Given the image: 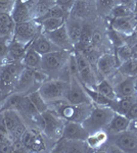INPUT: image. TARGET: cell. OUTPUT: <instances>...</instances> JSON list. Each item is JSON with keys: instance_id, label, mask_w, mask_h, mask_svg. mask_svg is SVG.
Masks as SVG:
<instances>
[{"instance_id": "1", "label": "cell", "mask_w": 137, "mask_h": 153, "mask_svg": "<svg viewBox=\"0 0 137 153\" xmlns=\"http://www.w3.org/2000/svg\"><path fill=\"white\" fill-rule=\"evenodd\" d=\"M49 109L56 112L64 120L83 123V120L91 112L93 104H73L68 102L64 98L49 103Z\"/></svg>"}, {"instance_id": "2", "label": "cell", "mask_w": 137, "mask_h": 153, "mask_svg": "<svg viewBox=\"0 0 137 153\" xmlns=\"http://www.w3.org/2000/svg\"><path fill=\"white\" fill-rule=\"evenodd\" d=\"M72 51L56 50L42 55L41 71L48 79H58L64 68L68 63Z\"/></svg>"}, {"instance_id": "3", "label": "cell", "mask_w": 137, "mask_h": 153, "mask_svg": "<svg viewBox=\"0 0 137 153\" xmlns=\"http://www.w3.org/2000/svg\"><path fill=\"white\" fill-rule=\"evenodd\" d=\"M114 114L115 110L109 106L93 104V108H92L91 112L83 120L82 125L84 126L88 134L96 132V131L106 130Z\"/></svg>"}, {"instance_id": "4", "label": "cell", "mask_w": 137, "mask_h": 153, "mask_svg": "<svg viewBox=\"0 0 137 153\" xmlns=\"http://www.w3.org/2000/svg\"><path fill=\"white\" fill-rule=\"evenodd\" d=\"M47 79L48 78L42 71H36L25 66L14 84L12 92H19L27 95L33 91L38 90L41 84Z\"/></svg>"}, {"instance_id": "5", "label": "cell", "mask_w": 137, "mask_h": 153, "mask_svg": "<svg viewBox=\"0 0 137 153\" xmlns=\"http://www.w3.org/2000/svg\"><path fill=\"white\" fill-rule=\"evenodd\" d=\"M41 115L44 122L42 133L46 137V139L52 143L54 146V144L61 138L64 125L66 120H64L56 112H54L53 110L49 109V108L46 111L41 113Z\"/></svg>"}, {"instance_id": "6", "label": "cell", "mask_w": 137, "mask_h": 153, "mask_svg": "<svg viewBox=\"0 0 137 153\" xmlns=\"http://www.w3.org/2000/svg\"><path fill=\"white\" fill-rule=\"evenodd\" d=\"M74 54L78 66V80L86 87L95 89L100 80L98 79L96 71H94L93 65L80 51L74 49Z\"/></svg>"}, {"instance_id": "7", "label": "cell", "mask_w": 137, "mask_h": 153, "mask_svg": "<svg viewBox=\"0 0 137 153\" xmlns=\"http://www.w3.org/2000/svg\"><path fill=\"white\" fill-rule=\"evenodd\" d=\"M70 82L61 79H47L39 87V92L47 103L63 99L69 90Z\"/></svg>"}, {"instance_id": "8", "label": "cell", "mask_w": 137, "mask_h": 153, "mask_svg": "<svg viewBox=\"0 0 137 153\" xmlns=\"http://www.w3.org/2000/svg\"><path fill=\"white\" fill-rule=\"evenodd\" d=\"M23 62L4 63L0 65V89L4 93L9 94L12 92L17 78L24 70Z\"/></svg>"}, {"instance_id": "9", "label": "cell", "mask_w": 137, "mask_h": 153, "mask_svg": "<svg viewBox=\"0 0 137 153\" xmlns=\"http://www.w3.org/2000/svg\"><path fill=\"white\" fill-rule=\"evenodd\" d=\"M4 115V120L9 133V136L13 142L21 140L22 136L28 129V126L25 123L23 117L19 112L13 109H5L1 111Z\"/></svg>"}, {"instance_id": "10", "label": "cell", "mask_w": 137, "mask_h": 153, "mask_svg": "<svg viewBox=\"0 0 137 153\" xmlns=\"http://www.w3.org/2000/svg\"><path fill=\"white\" fill-rule=\"evenodd\" d=\"M21 141L26 148L27 152H42L46 151L48 148V140L43 133L38 129L28 128L24 135L22 136Z\"/></svg>"}, {"instance_id": "11", "label": "cell", "mask_w": 137, "mask_h": 153, "mask_svg": "<svg viewBox=\"0 0 137 153\" xmlns=\"http://www.w3.org/2000/svg\"><path fill=\"white\" fill-rule=\"evenodd\" d=\"M40 32L41 28L38 22L35 21V19H30V21L16 25L12 39L29 45Z\"/></svg>"}, {"instance_id": "12", "label": "cell", "mask_w": 137, "mask_h": 153, "mask_svg": "<svg viewBox=\"0 0 137 153\" xmlns=\"http://www.w3.org/2000/svg\"><path fill=\"white\" fill-rule=\"evenodd\" d=\"M64 99L73 104H89L92 103L91 99L87 95L84 86L76 76H72L70 81V87L67 91ZM93 104V103H92Z\"/></svg>"}, {"instance_id": "13", "label": "cell", "mask_w": 137, "mask_h": 153, "mask_svg": "<svg viewBox=\"0 0 137 153\" xmlns=\"http://www.w3.org/2000/svg\"><path fill=\"white\" fill-rule=\"evenodd\" d=\"M95 66L99 76H101L103 79H109L117 74L120 62L115 53H103L97 58Z\"/></svg>"}, {"instance_id": "14", "label": "cell", "mask_w": 137, "mask_h": 153, "mask_svg": "<svg viewBox=\"0 0 137 153\" xmlns=\"http://www.w3.org/2000/svg\"><path fill=\"white\" fill-rule=\"evenodd\" d=\"M43 33V32H42ZM47 38L50 40L56 47H58L61 50H67V51H74L75 46L73 42L71 41L68 31H67L66 25L61 26V28L54 30L51 32H45L44 33Z\"/></svg>"}, {"instance_id": "15", "label": "cell", "mask_w": 137, "mask_h": 153, "mask_svg": "<svg viewBox=\"0 0 137 153\" xmlns=\"http://www.w3.org/2000/svg\"><path fill=\"white\" fill-rule=\"evenodd\" d=\"M114 144L122 152H136L137 151V134L131 130L115 134Z\"/></svg>"}, {"instance_id": "16", "label": "cell", "mask_w": 137, "mask_h": 153, "mask_svg": "<svg viewBox=\"0 0 137 153\" xmlns=\"http://www.w3.org/2000/svg\"><path fill=\"white\" fill-rule=\"evenodd\" d=\"M88 132L85 130L82 123L66 120L63 129L61 138L66 140H76V141H85Z\"/></svg>"}, {"instance_id": "17", "label": "cell", "mask_w": 137, "mask_h": 153, "mask_svg": "<svg viewBox=\"0 0 137 153\" xmlns=\"http://www.w3.org/2000/svg\"><path fill=\"white\" fill-rule=\"evenodd\" d=\"M137 19L134 16L129 18H120L109 19V27H112L117 32L121 33L125 37H129L134 34Z\"/></svg>"}, {"instance_id": "18", "label": "cell", "mask_w": 137, "mask_h": 153, "mask_svg": "<svg viewBox=\"0 0 137 153\" xmlns=\"http://www.w3.org/2000/svg\"><path fill=\"white\" fill-rule=\"evenodd\" d=\"M29 45L28 44L21 43V42L12 39L10 44H9L8 52H7V56L5 58L4 63L22 62L25 54H26L27 49H28V47H29Z\"/></svg>"}, {"instance_id": "19", "label": "cell", "mask_w": 137, "mask_h": 153, "mask_svg": "<svg viewBox=\"0 0 137 153\" xmlns=\"http://www.w3.org/2000/svg\"><path fill=\"white\" fill-rule=\"evenodd\" d=\"M84 22H85L84 19L75 18V16H70V14L66 19V24L64 25H66L67 31H68L71 41L73 42L75 47H76V45L79 42V39H80Z\"/></svg>"}, {"instance_id": "20", "label": "cell", "mask_w": 137, "mask_h": 153, "mask_svg": "<svg viewBox=\"0 0 137 153\" xmlns=\"http://www.w3.org/2000/svg\"><path fill=\"white\" fill-rule=\"evenodd\" d=\"M108 140L109 133L106 130H100L88 134L85 143L88 149L92 150V151H98L106 144Z\"/></svg>"}, {"instance_id": "21", "label": "cell", "mask_w": 137, "mask_h": 153, "mask_svg": "<svg viewBox=\"0 0 137 153\" xmlns=\"http://www.w3.org/2000/svg\"><path fill=\"white\" fill-rule=\"evenodd\" d=\"M31 46L39 54H41V55L53 52V51H56V50H61V49H59L58 47H56L42 32H40V33L36 36V38L32 41Z\"/></svg>"}, {"instance_id": "22", "label": "cell", "mask_w": 137, "mask_h": 153, "mask_svg": "<svg viewBox=\"0 0 137 153\" xmlns=\"http://www.w3.org/2000/svg\"><path fill=\"white\" fill-rule=\"evenodd\" d=\"M113 86L118 98L131 97V96L136 95L134 76H125L123 80Z\"/></svg>"}, {"instance_id": "23", "label": "cell", "mask_w": 137, "mask_h": 153, "mask_svg": "<svg viewBox=\"0 0 137 153\" xmlns=\"http://www.w3.org/2000/svg\"><path fill=\"white\" fill-rule=\"evenodd\" d=\"M16 25L10 11L0 10V37L13 38Z\"/></svg>"}, {"instance_id": "24", "label": "cell", "mask_w": 137, "mask_h": 153, "mask_svg": "<svg viewBox=\"0 0 137 153\" xmlns=\"http://www.w3.org/2000/svg\"><path fill=\"white\" fill-rule=\"evenodd\" d=\"M131 120H129L126 115L121 114V113L115 112L113 118H112L111 123L106 128V132L109 135H115L118 133L124 132V131L129 130V126H130Z\"/></svg>"}, {"instance_id": "25", "label": "cell", "mask_w": 137, "mask_h": 153, "mask_svg": "<svg viewBox=\"0 0 137 153\" xmlns=\"http://www.w3.org/2000/svg\"><path fill=\"white\" fill-rule=\"evenodd\" d=\"M22 62H23V65L26 66V68H33V70H36V71H41L42 55L37 52V51L31 46V44H30Z\"/></svg>"}, {"instance_id": "26", "label": "cell", "mask_w": 137, "mask_h": 153, "mask_svg": "<svg viewBox=\"0 0 137 153\" xmlns=\"http://www.w3.org/2000/svg\"><path fill=\"white\" fill-rule=\"evenodd\" d=\"M91 11V6L89 0H76L75 4L70 11V16L81 19H85Z\"/></svg>"}, {"instance_id": "27", "label": "cell", "mask_w": 137, "mask_h": 153, "mask_svg": "<svg viewBox=\"0 0 137 153\" xmlns=\"http://www.w3.org/2000/svg\"><path fill=\"white\" fill-rule=\"evenodd\" d=\"M136 101V95L131 96V97H124V98H118L117 100H114L112 103L111 107L115 110V112L121 113V114L126 115L128 110L130 109L134 102Z\"/></svg>"}, {"instance_id": "28", "label": "cell", "mask_w": 137, "mask_h": 153, "mask_svg": "<svg viewBox=\"0 0 137 153\" xmlns=\"http://www.w3.org/2000/svg\"><path fill=\"white\" fill-rule=\"evenodd\" d=\"M53 5H55L54 0H36L32 11L33 19H41Z\"/></svg>"}, {"instance_id": "29", "label": "cell", "mask_w": 137, "mask_h": 153, "mask_svg": "<svg viewBox=\"0 0 137 153\" xmlns=\"http://www.w3.org/2000/svg\"><path fill=\"white\" fill-rule=\"evenodd\" d=\"M66 19L67 18H53L52 16V18H46L41 19V21L38 22V24L40 25L41 32L45 33V32L54 31V30L64 26L66 24Z\"/></svg>"}, {"instance_id": "30", "label": "cell", "mask_w": 137, "mask_h": 153, "mask_svg": "<svg viewBox=\"0 0 137 153\" xmlns=\"http://www.w3.org/2000/svg\"><path fill=\"white\" fill-rule=\"evenodd\" d=\"M129 16H134L133 10H132L131 8H129L128 6L124 5V4H121V3H117L116 5L111 9V11H109L108 14L109 19L129 18Z\"/></svg>"}, {"instance_id": "31", "label": "cell", "mask_w": 137, "mask_h": 153, "mask_svg": "<svg viewBox=\"0 0 137 153\" xmlns=\"http://www.w3.org/2000/svg\"><path fill=\"white\" fill-rule=\"evenodd\" d=\"M95 90H97L99 93H101L103 96L108 97L109 99H111V100L118 99V97H117V95H116V92H115L113 84L109 82V79H103V80L99 81L95 87Z\"/></svg>"}, {"instance_id": "32", "label": "cell", "mask_w": 137, "mask_h": 153, "mask_svg": "<svg viewBox=\"0 0 137 153\" xmlns=\"http://www.w3.org/2000/svg\"><path fill=\"white\" fill-rule=\"evenodd\" d=\"M118 73L124 76H137V59L130 58L122 62L118 68Z\"/></svg>"}, {"instance_id": "33", "label": "cell", "mask_w": 137, "mask_h": 153, "mask_svg": "<svg viewBox=\"0 0 137 153\" xmlns=\"http://www.w3.org/2000/svg\"><path fill=\"white\" fill-rule=\"evenodd\" d=\"M27 95H28L30 100L32 101L33 105L35 106V108L38 110L39 113H43L44 111H46V110L49 108L48 103L44 100V98L42 97V95L40 94L39 90L33 91V92L29 93V94H27Z\"/></svg>"}, {"instance_id": "34", "label": "cell", "mask_w": 137, "mask_h": 153, "mask_svg": "<svg viewBox=\"0 0 137 153\" xmlns=\"http://www.w3.org/2000/svg\"><path fill=\"white\" fill-rule=\"evenodd\" d=\"M106 36H108L109 41L111 42V44L115 48L124 45L126 43V37L122 35L121 33H119V32H117L116 30H114L109 26L108 30H106Z\"/></svg>"}, {"instance_id": "35", "label": "cell", "mask_w": 137, "mask_h": 153, "mask_svg": "<svg viewBox=\"0 0 137 153\" xmlns=\"http://www.w3.org/2000/svg\"><path fill=\"white\" fill-rule=\"evenodd\" d=\"M115 55L118 58L120 65L122 62H125L128 59L132 58V51L131 46L129 44L125 43L124 45L119 46V47L115 48Z\"/></svg>"}, {"instance_id": "36", "label": "cell", "mask_w": 137, "mask_h": 153, "mask_svg": "<svg viewBox=\"0 0 137 153\" xmlns=\"http://www.w3.org/2000/svg\"><path fill=\"white\" fill-rule=\"evenodd\" d=\"M118 3V0H96L95 5H96V10L99 13L106 14L108 16L109 12L111 11V9Z\"/></svg>"}, {"instance_id": "37", "label": "cell", "mask_w": 137, "mask_h": 153, "mask_svg": "<svg viewBox=\"0 0 137 153\" xmlns=\"http://www.w3.org/2000/svg\"><path fill=\"white\" fill-rule=\"evenodd\" d=\"M12 38H6V37H0V65H2L5 61V58L8 52L9 44Z\"/></svg>"}, {"instance_id": "38", "label": "cell", "mask_w": 137, "mask_h": 153, "mask_svg": "<svg viewBox=\"0 0 137 153\" xmlns=\"http://www.w3.org/2000/svg\"><path fill=\"white\" fill-rule=\"evenodd\" d=\"M75 1L76 0H55V4L70 14V11L72 10L75 4Z\"/></svg>"}, {"instance_id": "39", "label": "cell", "mask_w": 137, "mask_h": 153, "mask_svg": "<svg viewBox=\"0 0 137 153\" xmlns=\"http://www.w3.org/2000/svg\"><path fill=\"white\" fill-rule=\"evenodd\" d=\"M16 0H0V10L10 11Z\"/></svg>"}, {"instance_id": "40", "label": "cell", "mask_w": 137, "mask_h": 153, "mask_svg": "<svg viewBox=\"0 0 137 153\" xmlns=\"http://www.w3.org/2000/svg\"><path fill=\"white\" fill-rule=\"evenodd\" d=\"M126 117H128L130 120H137V99H136L135 102L132 104V106L130 107V109L128 110Z\"/></svg>"}, {"instance_id": "41", "label": "cell", "mask_w": 137, "mask_h": 153, "mask_svg": "<svg viewBox=\"0 0 137 153\" xmlns=\"http://www.w3.org/2000/svg\"><path fill=\"white\" fill-rule=\"evenodd\" d=\"M118 3L124 4V5L128 6L129 8H131L132 10H133L134 3H135V0H118Z\"/></svg>"}, {"instance_id": "42", "label": "cell", "mask_w": 137, "mask_h": 153, "mask_svg": "<svg viewBox=\"0 0 137 153\" xmlns=\"http://www.w3.org/2000/svg\"><path fill=\"white\" fill-rule=\"evenodd\" d=\"M6 96H7L6 93H4V91L0 89V112H1L2 105H3V102H4V100H5Z\"/></svg>"}, {"instance_id": "43", "label": "cell", "mask_w": 137, "mask_h": 153, "mask_svg": "<svg viewBox=\"0 0 137 153\" xmlns=\"http://www.w3.org/2000/svg\"><path fill=\"white\" fill-rule=\"evenodd\" d=\"M129 130L133 131V132H135L137 134V120H131L130 126H129Z\"/></svg>"}, {"instance_id": "44", "label": "cell", "mask_w": 137, "mask_h": 153, "mask_svg": "<svg viewBox=\"0 0 137 153\" xmlns=\"http://www.w3.org/2000/svg\"><path fill=\"white\" fill-rule=\"evenodd\" d=\"M131 51H132V58L137 59V42L131 46Z\"/></svg>"}, {"instance_id": "45", "label": "cell", "mask_w": 137, "mask_h": 153, "mask_svg": "<svg viewBox=\"0 0 137 153\" xmlns=\"http://www.w3.org/2000/svg\"><path fill=\"white\" fill-rule=\"evenodd\" d=\"M133 14H134V18H135V19H137V0H135V3H134Z\"/></svg>"}, {"instance_id": "46", "label": "cell", "mask_w": 137, "mask_h": 153, "mask_svg": "<svg viewBox=\"0 0 137 153\" xmlns=\"http://www.w3.org/2000/svg\"><path fill=\"white\" fill-rule=\"evenodd\" d=\"M134 34H135V36L137 37V24H136V27H135V31H134Z\"/></svg>"}, {"instance_id": "47", "label": "cell", "mask_w": 137, "mask_h": 153, "mask_svg": "<svg viewBox=\"0 0 137 153\" xmlns=\"http://www.w3.org/2000/svg\"><path fill=\"white\" fill-rule=\"evenodd\" d=\"M136 99H137V94H136Z\"/></svg>"}, {"instance_id": "48", "label": "cell", "mask_w": 137, "mask_h": 153, "mask_svg": "<svg viewBox=\"0 0 137 153\" xmlns=\"http://www.w3.org/2000/svg\"><path fill=\"white\" fill-rule=\"evenodd\" d=\"M136 94H137V90H136Z\"/></svg>"}, {"instance_id": "49", "label": "cell", "mask_w": 137, "mask_h": 153, "mask_svg": "<svg viewBox=\"0 0 137 153\" xmlns=\"http://www.w3.org/2000/svg\"><path fill=\"white\" fill-rule=\"evenodd\" d=\"M54 1H55V0H54Z\"/></svg>"}]
</instances>
